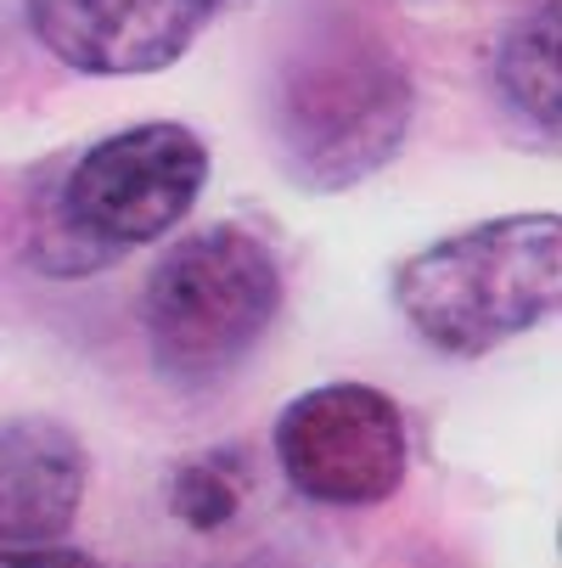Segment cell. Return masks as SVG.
<instances>
[{"label": "cell", "instance_id": "cell-11", "mask_svg": "<svg viewBox=\"0 0 562 568\" xmlns=\"http://www.w3.org/2000/svg\"><path fill=\"white\" fill-rule=\"evenodd\" d=\"M214 568H248V562H214Z\"/></svg>", "mask_w": 562, "mask_h": 568}, {"label": "cell", "instance_id": "cell-6", "mask_svg": "<svg viewBox=\"0 0 562 568\" xmlns=\"http://www.w3.org/2000/svg\"><path fill=\"white\" fill-rule=\"evenodd\" d=\"M231 0H23L29 34L73 73L141 79L175 68Z\"/></svg>", "mask_w": 562, "mask_h": 568}, {"label": "cell", "instance_id": "cell-8", "mask_svg": "<svg viewBox=\"0 0 562 568\" xmlns=\"http://www.w3.org/2000/svg\"><path fill=\"white\" fill-rule=\"evenodd\" d=\"M490 85L501 108L551 152L562 124V0L529 7L490 57Z\"/></svg>", "mask_w": 562, "mask_h": 568}, {"label": "cell", "instance_id": "cell-5", "mask_svg": "<svg viewBox=\"0 0 562 568\" xmlns=\"http://www.w3.org/2000/svg\"><path fill=\"white\" fill-rule=\"evenodd\" d=\"M276 467L315 507H377L406 484L411 439L399 405L371 383H320L282 405Z\"/></svg>", "mask_w": 562, "mask_h": 568}, {"label": "cell", "instance_id": "cell-10", "mask_svg": "<svg viewBox=\"0 0 562 568\" xmlns=\"http://www.w3.org/2000/svg\"><path fill=\"white\" fill-rule=\"evenodd\" d=\"M0 568H102L73 546H0Z\"/></svg>", "mask_w": 562, "mask_h": 568}, {"label": "cell", "instance_id": "cell-9", "mask_svg": "<svg viewBox=\"0 0 562 568\" xmlns=\"http://www.w3.org/2000/svg\"><path fill=\"white\" fill-rule=\"evenodd\" d=\"M164 496H170V513H175L186 529L214 535V529H225L236 513H243V501H248V456L236 450V445L186 456V462L170 473Z\"/></svg>", "mask_w": 562, "mask_h": 568}, {"label": "cell", "instance_id": "cell-1", "mask_svg": "<svg viewBox=\"0 0 562 568\" xmlns=\"http://www.w3.org/2000/svg\"><path fill=\"white\" fill-rule=\"evenodd\" d=\"M417 85L377 0H298L265 79V130L293 186L333 197L388 170Z\"/></svg>", "mask_w": 562, "mask_h": 568}, {"label": "cell", "instance_id": "cell-3", "mask_svg": "<svg viewBox=\"0 0 562 568\" xmlns=\"http://www.w3.org/2000/svg\"><path fill=\"white\" fill-rule=\"evenodd\" d=\"M562 293V220L556 214H501L428 242L399 260L394 304L406 327L450 355L478 361L556 310Z\"/></svg>", "mask_w": 562, "mask_h": 568}, {"label": "cell", "instance_id": "cell-7", "mask_svg": "<svg viewBox=\"0 0 562 568\" xmlns=\"http://www.w3.org/2000/svg\"><path fill=\"white\" fill-rule=\"evenodd\" d=\"M91 490V456L51 417L0 423V546H57Z\"/></svg>", "mask_w": 562, "mask_h": 568}, {"label": "cell", "instance_id": "cell-4", "mask_svg": "<svg viewBox=\"0 0 562 568\" xmlns=\"http://www.w3.org/2000/svg\"><path fill=\"white\" fill-rule=\"evenodd\" d=\"M282 315V265L248 225H203L152 265L141 293L146 361L170 388H214Z\"/></svg>", "mask_w": 562, "mask_h": 568}, {"label": "cell", "instance_id": "cell-2", "mask_svg": "<svg viewBox=\"0 0 562 568\" xmlns=\"http://www.w3.org/2000/svg\"><path fill=\"white\" fill-rule=\"evenodd\" d=\"M208 186V146L197 130L152 119L102 135L57 170L34 203L29 260L40 276L73 282L164 242Z\"/></svg>", "mask_w": 562, "mask_h": 568}]
</instances>
